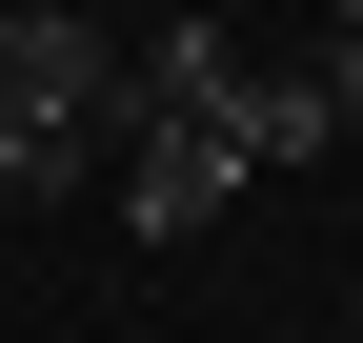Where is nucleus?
<instances>
[{
    "mask_svg": "<svg viewBox=\"0 0 363 343\" xmlns=\"http://www.w3.org/2000/svg\"><path fill=\"white\" fill-rule=\"evenodd\" d=\"M40 182H81V142H21L0 121V202H40Z\"/></svg>",
    "mask_w": 363,
    "mask_h": 343,
    "instance_id": "nucleus-4",
    "label": "nucleus"
},
{
    "mask_svg": "<svg viewBox=\"0 0 363 343\" xmlns=\"http://www.w3.org/2000/svg\"><path fill=\"white\" fill-rule=\"evenodd\" d=\"M121 101H162V121H222V101H242V21H222V0H182L142 61H121Z\"/></svg>",
    "mask_w": 363,
    "mask_h": 343,
    "instance_id": "nucleus-3",
    "label": "nucleus"
},
{
    "mask_svg": "<svg viewBox=\"0 0 363 343\" xmlns=\"http://www.w3.org/2000/svg\"><path fill=\"white\" fill-rule=\"evenodd\" d=\"M343 21H363V0H343Z\"/></svg>",
    "mask_w": 363,
    "mask_h": 343,
    "instance_id": "nucleus-6",
    "label": "nucleus"
},
{
    "mask_svg": "<svg viewBox=\"0 0 363 343\" xmlns=\"http://www.w3.org/2000/svg\"><path fill=\"white\" fill-rule=\"evenodd\" d=\"M323 101H343V121H363V21H343V40H323Z\"/></svg>",
    "mask_w": 363,
    "mask_h": 343,
    "instance_id": "nucleus-5",
    "label": "nucleus"
},
{
    "mask_svg": "<svg viewBox=\"0 0 363 343\" xmlns=\"http://www.w3.org/2000/svg\"><path fill=\"white\" fill-rule=\"evenodd\" d=\"M222 202H242V142H222V121H162V101H121V223H142V242H202Z\"/></svg>",
    "mask_w": 363,
    "mask_h": 343,
    "instance_id": "nucleus-2",
    "label": "nucleus"
},
{
    "mask_svg": "<svg viewBox=\"0 0 363 343\" xmlns=\"http://www.w3.org/2000/svg\"><path fill=\"white\" fill-rule=\"evenodd\" d=\"M0 121H21V142H101L121 121V40L61 21V0H21V21H0Z\"/></svg>",
    "mask_w": 363,
    "mask_h": 343,
    "instance_id": "nucleus-1",
    "label": "nucleus"
}]
</instances>
